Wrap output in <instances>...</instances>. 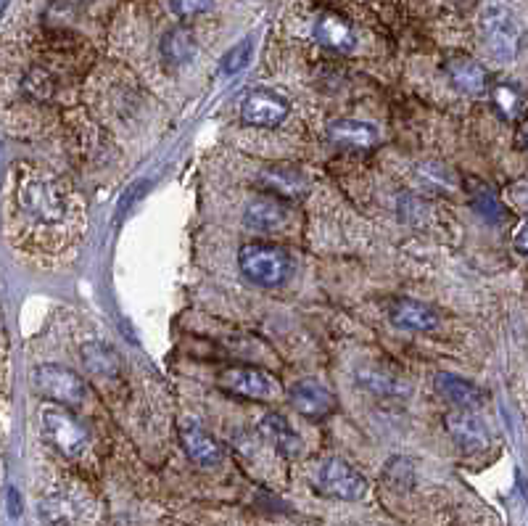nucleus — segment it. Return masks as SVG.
I'll use <instances>...</instances> for the list:
<instances>
[{
  "mask_svg": "<svg viewBox=\"0 0 528 526\" xmlns=\"http://www.w3.org/2000/svg\"><path fill=\"white\" fill-rule=\"evenodd\" d=\"M238 265L251 283L278 289L291 275V257L275 244H246L238 254Z\"/></svg>",
  "mask_w": 528,
  "mask_h": 526,
  "instance_id": "1",
  "label": "nucleus"
},
{
  "mask_svg": "<svg viewBox=\"0 0 528 526\" xmlns=\"http://www.w3.org/2000/svg\"><path fill=\"white\" fill-rule=\"evenodd\" d=\"M312 487L330 500H362L367 495L365 476L354 466H349L344 458H325L317 463Z\"/></svg>",
  "mask_w": 528,
  "mask_h": 526,
  "instance_id": "2",
  "label": "nucleus"
},
{
  "mask_svg": "<svg viewBox=\"0 0 528 526\" xmlns=\"http://www.w3.org/2000/svg\"><path fill=\"white\" fill-rule=\"evenodd\" d=\"M22 209L37 223H61L66 215V196L56 180L32 178L19 186Z\"/></svg>",
  "mask_w": 528,
  "mask_h": 526,
  "instance_id": "3",
  "label": "nucleus"
},
{
  "mask_svg": "<svg viewBox=\"0 0 528 526\" xmlns=\"http://www.w3.org/2000/svg\"><path fill=\"white\" fill-rule=\"evenodd\" d=\"M40 423H43V437L66 458H77L88 450V431L82 429V423L72 413H66L59 405L43 408Z\"/></svg>",
  "mask_w": 528,
  "mask_h": 526,
  "instance_id": "4",
  "label": "nucleus"
},
{
  "mask_svg": "<svg viewBox=\"0 0 528 526\" xmlns=\"http://www.w3.org/2000/svg\"><path fill=\"white\" fill-rule=\"evenodd\" d=\"M35 386L37 392L45 394L48 400L59 402L61 408H77L88 397V386H85L82 376L56 363L37 365Z\"/></svg>",
  "mask_w": 528,
  "mask_h": 526,
  "instance_id": "5",
  "label": "nucleus"
},
{
  "mask_svg": "<svg viewBox=\"0 0 528 526\" xmlns=\"http://www.w3.org/2000/svg\"><path fill=\"white\" fill-rule=\"evenodd\" d=\"M481 38L486 51L499 61H513L521 51V27L505 8H489L481 16Z\"/></svg>",
  "mask_w": 528,
  "mask_h": 526,
  "instance_id": "6",
  "label": "nucleus"
},
{
  "mask_svg": "<svg viewBox=\"0 0 528 526\" xmlns=\"http://www.w3.org/2000/svg\"><path fill=\"white\" fill-rule=\"evenodd\" d=\"M220 389L257 402L278 400L280 392H283L278 378H272L270 373L259 371V368H251V365H235V368L222 371Z\"/></svg>",
  "mask_w": 528,
  "mask_h": 526,
  "instance_id": "7",
  "label": "nucleus"
},
{
  "mask_svg": "<svg viewBox=\"0 0 528 526\" xmlns=\"http://www.w3.org/2000/svg\"><path fill=\"white\" fill-rule=\"evenodd\" d=\"M291 112L286 96H280L275 90L257 88L243 98L241 119L251 127H278Z\"/></svg>",
  "mask_w": 528,
  "mask_h": 526,
  "instance_id": "8",
  "label": "nucleus"
},
{
  "mask_svg": "<svg viewBox=\"0 0 528 526\" xmlns=\"http://www.w3.org/2000/svg\"><path fill=\"white\" fill-rule=\"evenodd\" d=\"M357 386L381 400H407L412 386L394 368L383 363H365L357 368Z\"/></svg>",
  "mask_w": 528,
  "mask_h": 526,
  "instance_id": "9",
  "label": "nucleus"
},
{
  "mask_svg": "<svg viewBox=\"0 0 528 526\" xmlns=\"http://www.w3.org/2000/svg\"><path fill=\"white\" fill-rule=\"evenodd\" d=\"M444 426H447L449 437L455 439V445L465 455H478V452L489 450V442H492L489 429H486L484 421L473 410H452L444 418Z\"/></svg>",
  "mask_w": 528,
  "mask_h": 526,
  "instance_id": "10",
  "label": "nucleus"
},
{
  "mask_svg": "<svg viewBox=\"0 0 528 526\" xmlns=\"http://www.w3.org/2000/svg\"><path fill=\"white\" fill-rule=\"evenodd\" d=\"M288 400L294 405V410H299L307 418H328L333 410L338 408L336 394L330 392L328 386L315 381V378H301L288 389Z\"/></svg>",
  "mask_w": 528,
  "mask_h": 526,
  "instance_id": "11",
  "label": "nucleus"
},
{
  "mask_svg": "<svg viewBox=\"0 0 528 526\" xmlns=\"http://www.w3.org/2000/svg\"><path fill=\"white\" fill-rule=\"evenodd\" d=\"M180 445H183L185 455L204 468L220 466L222 458H225V450L217 439L209 434V431L196 421H185L180 426Z\"/></svg>",
  "mask_w": 528,
  "mask_h": 526,
  "instance_id": "12",
  "label": "nucleus"
},
{
  "mask_svg": "<svg viewBox=\"0 0 528 526\" xmlns=\"http://www.w3.org/2000/svg\"><path fill=\"white\" fill-rule=\"evenodd\" d=\"M315 40L323 45V48H330V51L338 53L354 51V45H357L354 27L349 24V19H344V16L336 14V11H323V14L317 16Z\"/></svg>",
  "mask_w": 528,
  "mask_h": 526,
  "instance_id": "13",
  "label": "nucleus"
},
{
  "mask_svg": "<svg viewBox=\"0 0 528 526\" xmlns=\"http://www.w3.org/2000/svg\"><path fill=\"white\" fill-rule=\"evenodd\" d=\"M447 75L452 85L465 96H484L489 90V72L484 69V64H478L476 59H468V56L449 59Z\"/></svg>",
  "mask_w": 528,
  "mask_h": 526,
  "instance_id": "14",
  "label": "nucleus"
},
{
  "mask_svg": "<svg viewBox=\"0 0 528 526\" xmlns=\"http://www.w3.org/2000/svg\"><path fill=\"white\" fill-rule=\"evenodd\" d=\"M286 220L288 204H283V199H278V196H259V199L249 201V207L243 212V223L251 230H259V233L278 230L280 225H286Z\"/></svg>",
  "mask_w": 528,
  "mask_h": 526,
  "instance_id": "15",
  "label": "nucleus"
},
{
  "mask_svg": "<svg viewBox=\"0 0 528 526\" xmlns=\"http://www.w3.org/2000/svg\"><path fill=\"white\" fill-rule=\"evenodd\" d=\"M391 323L396 328H404V331H418V334H426L439 326V315L436 310H431L426 302H418V299H399L391 307Z\"/></svg>",
  "mask_w": 528,
  "mask_h": 526,
  "instance_id": "16",
  "label": "nucleus"
},
{
  "mask_svg": "<svg viewBox=\"0 0 528 526\" xmlns=\"http://www.w3.org/2000/svg\"><path fill=\"white\" fill-rule=\"evenodd\" d=\"M259 434H262L283 458H299L301 455V437L280 413H264L262 421H259Z\"/></svg>",
  "mask_w": 528,
  "mask_h": 526,
  "instance_id": "17",
  "label": "nucleus"
},
{
  "mask_svg": "<svg viewBox=\"0 0 528 526\" xmlns=\"http://www.w3.org/2000/svg\"><path fill=\"white\" fill-rule=\"evenodd\" d=\"M436 392L447 402H452L455 408L476 410L478 405H484L486 397L476 384H470L468 378L455 376V373H436Z\"/></svg>",
  "mask_w": 528,
  "mask_h": 526,
  "instance_id": "18",
  "label": "nucleus"
},
{
  "mask_svg": "<svg viewBox=\"0 0 528 526\" xmlns=\"http://www.w3.org/2000/svg\"><path fill=\"white\" fill-rule=\"evenodd\" d=\"M328 138L338 146H346V149H373L378 143V130L367 122L360 119H336L333 125L328 127Z\"/></svg>",
  "mask_w": 528,
  "mask_h": 526,
  "instance_id": "19",
  "label": "nucleus"
},
{
  "mask_svg": "<svg viewBox=\"0 0 528 526\" xmlns=\"http://www.w3.org/2000/svg\"><path fill=\"white\" fill-rule=\"evenodd\" d=\"M159 48H162V59L169 67H185L196 56V38L188 27H172L169 32H164Z\"/></svg>",
  "mask_w": 528,
  "mask_h": 526,
  "instance_id": "20",
  "label": "nucleus"
},
{
  "mask_svg": "<svg viewBox=\"0 0 528 526\" xmlns=\"http://www.w3.org/2000/svg\"><path fill=\"white\" fill-rule=\"evenodd\" d=\"M262 183L270 191H275L278 196H286V199H296L301 193L307 191V180L301 178L296 170H286V167H272L262 175Z\"/></svg>",
  "mask_w": 528,
  "mask_h": 526,
  "instance_id": "21",
  "label": "nucleus"
},
{
  "mask_svg": "<svg viewBox=\"0 0 528 526\" xmlns=\"http://www.w3.org/2000/svg\"><path fill=\"white\" fill-rule=\"evenodd\" d=\"M82 360L88 365L90 373L96 376H114L119 371V360L114 355V349L101 344V341H93V344H85L82 349Z\"/></svg>",
  "mask_w": 528,
  "mask_h": 526,
  "instance_id": "22",
  "label": "nucleus"
},
{
  "mask_svg": "<svg viewBox=\"0 0 528 526\" xmlns=\"http://www.w3.org/2000/svg\"><path fill=\"white\" fill-rule=\"evenodd\" d=\"M492 101L494 106H497V112L505 119H510V122L521 117L523 106H526L523 90L518 88V85H513V82H499V85H494Z\"/></svg>",
  "mask_w": 528,
  "mask_h": 526,
  "instance_id": "23",
  "label": "nucleus"
},
{
  "mask_svg": "<svg viewBox=\"0 0 528 526\" xmlns=\"http://www.w3.org/2000/svg\"><path fill=\"white\" fill-rule=\"evenodd\" d=\"M251 56H254V38H243L241 43H235L225 59H222V72L225 75H238L243 69L251 64Z\"/></svg>",
  "mask_w": 528,
  "mask_h": 526,
  "instance_id": "24",
  "label": "nucleus"
},
{
  "mask_svg": "<svg viewBox=\"0 0 528 526\" xmlns=\"http://www.w3.org/2000/svg\"><path fill=\"white\" fill-rule=\"evenodd\" d=\"M473 207H476L486 220H492V223H499L502 215H505V209H502V204L497 201V196L486 186H473Z\"/></svg>",
  "mask_w": 528,
  "mask_h": 526,
  "instance_id": "25",
  "label": "nucleus"
},
{
  "mask_svg": "<svg viewBox=\"0 0 528 526\" xmlns=\"http://www.w3.org/2000/svg\"><path fill=\"white\" fill-rule=\"evenodd\" d=\"M24 93L35 101H45L53 93V82L48 77V72L43 69H32L30 75L24 77Z\"/></svg>",
  "mask_w": 528,
  "mask_h": 526,
  "instance_id": "26",
  "label": "nucleus"
},
{
  "mask_svg": "<svg viewBox=\"0 0 528 526\" xmlns=\"http://www.w3.org/2000/svg\"><path fill=\"white\" fill-rule=\"evenodd\" d=\"M169 6L177 19H193V16L206 14L214 6V0H169Z\"/></svg>",
  "mask_w": 528,
  "mask_h": 526,
  "instance_id": "27",
  "label": "nucleus"
},
{
  "mask_svg": "<svg viewBox=\"0 0 528 526\" xmlns=\"http://www.w3.org/2000/svg\"><path fill=\"white\" fill-rule=\"evenodd\" d=\"M8 513L19 519L22 516V500H19V492L14 487H8Z\"/></svg>",
  "mask_w": 528,
  "mask_h": 526,
  "instance_id": "28",
  "label": "nucleus"
},
{
  "mask_svg": "<svg viewBox=\"0 0 528 526\" xmlns=\"http://www.w3.org/2000/svg\"><path fill=\"white\" fill-rule=\"evenodd\" d=\"M518 252H526V228L518 230Z\"/></svg>",
  "mask_w": 528,
  "mask_h": 526,
  "instance_id": "29",
  "label": "nucleus"
},
{
  "mask_svg": "<svg viewBox=\"0 0 528 526\" xmlns=\"http://www.w3.org/2000/svg\"><path fill=\"white\" fill-rule=\"evenodd\" d=\"M8 3H11V0H0V16H3V11L8 8Z\"/></svg>",
  "mask_w": 528,
  "mask_h": 526,
  "instance_id": "30",
  "label": "nucleus"
}]
</instances>
